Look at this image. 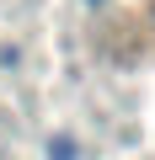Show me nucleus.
Here are the masks:
<instances>
[{
    "label": "nucleus",
    "instance_id": "nucleus-1",
    "mask_svg": "<svg viewBox=\"0 0 155 160\" xmlns=\"http://www.w3.org/2000/svg\"><path fill=\"white\" fill-rule=\"evenodd\" d=\"M48 155H54V160H70V155H75V144H70V139H64V133H59V139H54V144H48Z\"/></svg>",
    "mask_w": 155,
    "mask_h": 160
}]
</instances>
